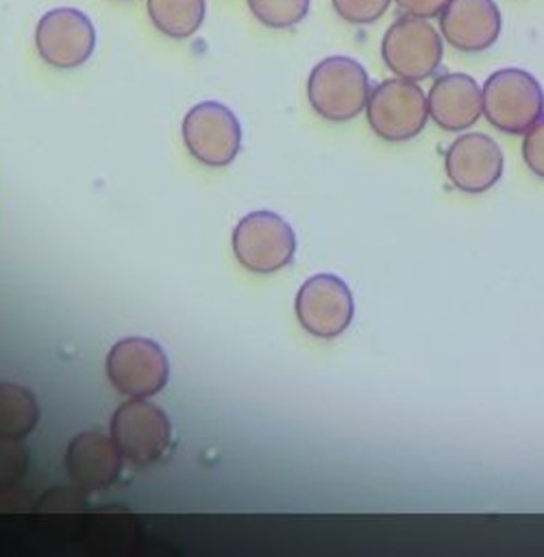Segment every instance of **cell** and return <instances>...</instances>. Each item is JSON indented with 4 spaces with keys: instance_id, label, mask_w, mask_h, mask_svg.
<instances>
[{
    "instance_id": "cell-19",
    "label": "cell",
    "mask_w": 544,
    "mask_h": 557,
    "mask_svg": "<svg viewBox=\"0 0 544 557\" xmlns=\"http://www.w3.org/2000/svg\"><path fill=\"white\" fill-rule=\"evenodd\" d=\"M392 0H331L335 13L348 24H372L387 9Z\"/></svg>"
},
{
    "instance_id": "cell-14",
    "label": "cell",
    "mask_w": 544,
    "mask_h": 557,
    "mask_svg": "<svg viewBox=\"0 0 544 557\" xmlns=\"http://www.w3.org/2000/svg\"><path fill=\"white\" fill-rule=\"evenodd\" d=\"M429 115L444 131H463L483 113V91L468 74L440 76L426 96Z\"/></svg>"
},
{
    "instance_id": "cell-21",
    "label": "cell",
    "mask_w": 544,
    "mask_h": 557,
    "mask_svg": "<svg viewBox=\"0 0 544 557\" xmlns=\"http://www.w3.org/2000/svg\"><path fill=\"white\" fill-rule=\"evenodd\" d=\"M405 15H416V17H437L448 0H394Z\"/></svg>"
},
{
    "instance_id": "cell-13",
    "label": "cell",
    "mask_w": 544,
    "mask_h": 557,
    "mask_svg": "<svg viewBox=\"0 0 544 557\" xmlns=\"http://www.w3.org/2000/svg\"><path fill=\"white\" fill-rule=\"evenodd\" d=\"M65 468L81 490L98 492L120 476L122 453L115 440L102 431H85L70 442Z\"/></svg>"
},
{
    "instance_id": "cell-20",
    "label": "cell",
    "mask_w": 544,
    "mask_h": 557,
    "mask_svg": "<svg viewBox=\"0 0 544 557\" xmlns=\"http://www.w3.org/2000/svg\"><path fill=\"white\" fill-rule=\"evenodd\" d=\"M522 157L527 168L535 176L544 178V115L524 133Z\"/></svg>"
},
{
    "instance_id": "cell-2",
    "label": "cell",
    "mask_w": 544,
    "mask_h": 557,
    "mask_svg": "<svg viewBox=\"0 0 544 557\" xmlns=\"http://www.w3.org/2000/svg\"><path fill=\"white\" fill-rule=\"evenodd\" d=\"M481 91L487 122L503 133H527L544 115V89L527 70H496L487 76Z\"/></svg>"
},
{
    "instance_id": "cell-7",
    "label": "cell",
    "mask_w": 544,
    "mask_h": 557,
    "mask_svg": "<svg viewBox=\"0 0 544 557\" xmlns=\"http://www.w3.org/2000/svg\"><path fill=\"white\" fill-rule=\"evenodd\" d=\"M35 48L48 65L57 70H72L94 54L96 28L89 15L81 9H50L35 26Z\"/></svg>"
},
{
    "instance_id": "cell-18",
    "label": "cell",
    "mask_w": 544,
    "mask_h": 557,
    "mask_svg": "<svg viewBox=\"0 0 544 557\" xmlns=\"http://www.w3.org/2000/svg\"><path fill=\"white\" fill-rule=\"evenodd\" d=\"M28 468V450L22 440L0 437V490L15 485Z\"/></svg>"
},
{
    "instance_id": "cell-1",
    "label": "cell",
    "mask_w": 544,
    "mask_h": 557,
    "mask_svg": "<svg viewBox=\"0 0 544 557\" xmlns=\"http://www.w3.org/2000/svg\"><path fill=\"white\" fill-rule=\"evenodd\" d=\"M307 98L318 115L329 122L357 117L370 98V78L363 65L350 57H326L313 65L307 81Z\"/></svg>"
},
{
    "instance_id": "cell-12",
    "label": "cell",
    "mask_w": 544,
    "mask_h": 557,
    "mask_svg": "<svg viewBox=\"0 0 544 557\" xmlns=\"http://www.w3.org/2000/svg\"><path fill=\"white\" fill-rule=\"evenodd\" d=\"M442 37L461 52L487 50L500 33V11L494 0H448L440 13Z\"/></svg>"
},
{
    "instance_id": "cell-3",
    "label": "cell",
    "mask_w": 544,
    "mask_h": 557,
    "mask_svg": "<svg viewBox=\"0 0 544 557\" xmlns=\"http://www.w3.org/2000/svg\"><path fill=\"white\" fill-rule=\"evenodd\" d=\"M437 28L426 17L403 15L383 35L381 57L400 78L424 81L442 63L444 44Z\"/></svg>"
},
{
    "instance_id": "cell-16",
    "label": "cell",
    "mask_w": 544,
    "mask_h": 557,
    "mask_svg": "<svg viewBox=\"0 0 544 557\" xmlns=\"http://www.w3.org/2000/svg\"><path fill=\"white\" fill-rule=\"evenodd\" d=\"M39 420V405L33 392L15 383H0V437L22 440Z\"/></svg>"
},
{
    "instance_id": "cell-4",
    "label": "cell",
    "mask_w": 544,
    "mask_h": 557,
    "mask_svg": "<svg viewBox=\"0 0 544 557\" xmlns=\"http://www.w3.org/2000/svg\"><path fill=\"white\" fill-rule=\"evenodd\" d=\"M370 128L385 141L416 137L429 117V102L416 81L387 78L379 83L366 104Z\"/></svg>"
},
{
    "instance_id": "cell-5",
    "label": "cell",
    "mask_w": 544,
    "mask_h": 557,
    "mask_svg": "<svg viewBox=\"0 0 544 557\" xmlns=\"http://www.w3.org/2000/svg\"><path fill=\"white\" fill-rule=\"evenodd\" d=\"M233 250L244 268L270 274L292 261L296 235L281 215L272 211H252L235 226Z\"/></svg>"
},
{
    "instance_id": "cell-10",
    "label": "cell",
    "mask_w": 544,
    "mask_h": 557,
    "mask_svg": "<svg viewBox=\"0 0 544 557\" xmlns=\"http://www.w3.org/2000/svg\"><path fill=\"white\" fill-rule=\"evenodd\" d=\"M296 315L307 333L322 339L337 337L353 322V294L339 276L329 272L316 274L298 289Z\"/></svg>"
},
{
    "instance_id": "cell-6",
    "label": "cell",
    "mask_w": 544,
    "mask_h": 557,
    "mask_svg": "<svg viewBox=\"0 0 544 557\" xmlns=\"http://www.w3.org/2000/svg\"><path fill=\"white\" fill-rule=\"evenodd\" d=\"M111 437L131 463L150 466L165 455L172 429L161 407L146 403L144 398H133L115 409Z\"/></svg>"
},
{
    "instance_id": "cell-8",
    "label": "cell",
    "mask_w": 544,
    "mask_h": 557,
    "mask_svg": "<svg viewBox=\"0 0 544 557\" xmlns=\"http://www.w3.org/2000/svg\"><path fill=\"white\" fill-rule=\"evenodd\" d=\"M183 141L194 159L211 168H222L239 152L242 126L226 104L205 100L183 117Z\"/></svg>"
},
{
    "instance_id": "cell-22",
    "label": "cell",
    "mask_w": 544,
    "mask_h": 557,
    "mask_svg": "<svg viewBox=\"0 0 544 557\" xmlns=\"http://www.w3.org/2000/svg\"><path fill=\"white\" fill-rule=\"evenodd\" d=\"M122 2H128V0H122Z\"/></svg>"
},
{
    "instance_id": "cell-17",
    "label": "cell",
    "mask_w": 544,
    "mask_h": 557,
    "mask_svg": "<svg viewBox=\"0 0 544 557\" xmlns=\"http://www.w3.org/2000/svg\"><path fill=\"white\" fill-rule=\"evenodd\" d=\"M250 13L270 28H289L305 20L309 0H246Z\"/></svg>"
},
{
    "instance_id": "cell-9",
    "label": "cell",
    "mask_w": 544,
    "mask_h": 557,
    "mask_svg": "<svg viewBox=\"0 0 544 557\" xmlns=\"http://www.w3.org/2000/svg\"><path fill=\"white\" fill-rule=\"evenodd\" d=\"M168 374L170 363L163 348L148 337H126L109 350L107 376L120 394L154 396L165 387Z\"/></svg>"
},
{
    "instance_id": "cell-15",
    "label": "cell",
    "mask_w": 544,
    "mask_h": 557,
    "mask_svg": "<svg viewBox=\"0 0 544 557\" xmlns=\"http://www.w3.org/2000/svg\"><path fill=\"white\" fill-rule=\"evenodd\" d=\"M152 26L172 39L191 37L205 20V0H146Z\"/></svg>"
},
{
    "instance_id": "cell-11",
    "label": "cell",
    "mask_w": 544,
    "mask_h": 557,
    "mask_svg": "<svg viewBox=\"0 0 544 557\" xmlns=\"http://www.w3.org/2000/svg\"><path fill=\"white\" fill-rule=\"evenodd\" d=\"M448 181L466 194H483L498 183L503 174V152L498 144L483 133L457 137L444 157Z\"/></svg>"
}]
</instances>
